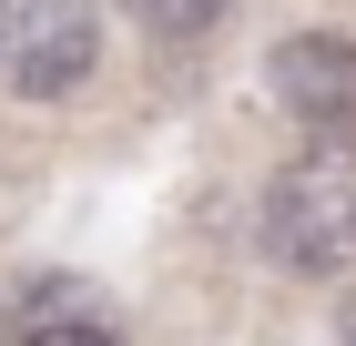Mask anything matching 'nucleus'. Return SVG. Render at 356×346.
<instances>
[{"label": "nucleus", "mask_w": 356, "mask_h": 346, "mask_svg": "<svg viewBox=\"0 0 356 346\" xmlns=\"http://www.w3.org/2000/svg\"><path fill=\"white\" fill-rule=\"evenodd\" d=\"M265 255L285 275L356 265V163L346 153H305V163L275 173V194H265Z\"/></svg>", "instance_id": "f257e3e1"}, {"label": "nucleus", "mask_w": 356, "mask_h": 346, "mask_svg": "<svg viewBox=\"0 0 356 346\" xmlns=\"http://www.w3.org/2000/svg\"><path fill=\"white\" fill-rule=\"evenodd\" d=\"M0 52H10V92L21 102H72L102 72V21H92V0H21Z\"/></svg>", "instance_id": "f03ea898"}, {"label": "nucleus", "mask_w": 356, "mask_h": 346, "mask_svg": "<svg viewBox=\"0 0 356 346\" xmlns=\"http://www.w3.org/2000/svg\"><path fill=\"white\" fill-rule=\"evenodd\" d=\"M265 81L305 133H326V143L356 133V41L346 31H285L265 52Z\"/></svg>", "instance_id": "7ed1b4c3"}, {"label": "nucleus", "mask_w": 356, "mask_h": 346, "mask_svg": "<svg viewBox=\"0 0 356 346\" xmlns=\"http://www.w3.org/2000/svg\"><path fill=\"white\" fill-rule=\"evenodd\" d=\"M0 346H122V316L82 275H31L0 316Z\"/></svg>", "instance_id": "20e7f679"}, {"label": "nucleus", "mask_w": 356, "mask_h": 346, "mask_svg": "<svg viewBox=\"0 0 356 346\" xmlns=\"http://www.w3.org/2000/svg\"><path fill=\"white\" fill-rule=\"evenodd\" d=\"M122 10H133L143 41H204V31H224L234 0H122Z\"/></svg>", "instance_id": "39448f33"}, {"label": "nucleus", "mask_w": 356, "mask_h": 346, "mask_svg": "<svg viewBox=\"0 0 356 346\" xmlns=\"http://www.w3.org/2000/svg\"><path fill=\"white\" fill-rule=\"evenodd\" d=\"M10 21H21V10H10V0H0V41H10Z\"/></svg>", "instance_id": "423d86ee"}]
</instances>
